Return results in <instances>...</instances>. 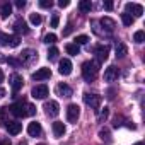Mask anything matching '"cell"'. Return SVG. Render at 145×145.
I'll list each match as a JSON object with an SVG mask.
<instances>
[{
    "label": "cell",
    "mask_w": 145,
    "mask_h": 145,
    "mask_svg": "<svg viewBox=\"0 0 145 145\" xmlns=\"http://www.w3.org/2000/svg\"><path fill=\"white\" fill-rule=\"evenodd\" d=\"M0 145H10V142L9 140H2V142H0Z\"/></svg>",
    "instance_id": "obj_40"
},
{
    "label": "cell",
    "mask_w": 145,
    "mask_h": 145,
    "mask_svg": "<svg viewBox=\"0 0 145 145\" xmlns=\"http://www.w3.org/2000/svg\"><path fill=\"white\" fill-rule=\"evenodd\" d=\"M27 133H29L31 137H39V135H41V125H39L38 121L29 123V126H27Z\"/></svg>",
    "instance_id": "obj_20"
},
{
    "label": "cell",
    "mask_w": 145,
    "mask_h": 145,
    "mask_svg": "<svg viewBox=\"0 0 145 145\" xmlns=\"http://www.w3.org/2000/svg\"><path fill=\"white\" fill-rule=\"evenodd\" d=\"M4 96H5V89L0 87V97H4Z\"/></svg>",
    "instance_id": "obj_41"
},
{
    "label": "cell",
    "mask_w": 145,
    "mask_h": 145,
    "mask_svg": "<svg viewBox=\"0 0 145 145\" xmlns=\"http://www.w3.org/2000/svg\"><path fill=\"white\" fill-rule=\"evenodd\" d=\"M58 5H60L61 9H65V7H68V5H70V2H68V0H60Z\"/></svg>",
    "instance_id": "obj_36"
},
{
    "label": "cell",
    "mask_w": 145,
    "mask_h": 145,
    "mask_svg": "<svg viewBox=\"0 0 145 145\" xmlns=\"http://www.w3.org/2000/svg\"><path fill=\"white\" fill-rule=\"evenodd\" d=\"M10 113L17 118H26V116H33L36 113V108L33 104H27L26 101H19V103H14L10 108Z\"/></svg>",
    "instance_id": "obj_1"
},
{
    "label": "cell",
    "mask_w": 145,
    "mask_h": 145,
    "mask_svg": "<svg viewBox=\"0 0 145 145\" xmlns=\"http://www.w3.org/2000/svg\"><path fill=\"white\" fill-rule=\"evenodd\" d=\"M99 138H101V140H106V142H109V140H111L109 130H108V128H101V130H99Z\"/></svg>",
    "instance_id": "obj_28"
},
{
    "label": "cell",
    "mask_w": 145,
    "mask_h": 145,
    "mask_svg": "<svg viewBox=\"0 0 145 145\" xmlns=\"http://www.w3.org/2000/svg\"><path fill=\"white\" fill-rule=\"evenodd\" d=\"M84 103L87 106H91L92 109H99V106L103 103V97L97 96V94H84Z\"/></svg>",
    "instance_id": "obj_6"
},
{
    "label": "cell",
    "mask_w": 145,
    "mask_h": 145,
    "mask_svg": "<svg viewBox=\"0 0 145 145\" xmlns=\"http://www.w3.org/2000/svg\"><path fill=\"white\" fill-rule=\"evenodd\" d=\"M89 41V36H86V34H80V36H77L75 38V44L79 46V44H86Z\"/></svg>",
    "instance_id": "obj_32"
},
{
    "label": "cell",
    "mask_w": 145,
    "mask_h": 145,
    "mask_svg": "<svg viewBox=\"0 0 145 145\" xmlns=\"http://www.w3.org/2000/svg\"><path fill=\"white\" fill-rule=\"evenodd\" d=\"M44 111H46L48 116L55 118V116L60 114V106H58L56 101H48V103H44Z\"/></svg>",
    "instance_id": "obj_9"
},
{
    "label": "cell",
    "mask_w": 145,
    "mask_h": 145,
    "mask_svg": "<svg viewBox=\"0 0 145 145\" xmlns=\"http://www.w3.org/2000/svg\"><path fill=\"white\" fill-rule=\"evenodd\" d=\"M39 145H44V143H39Z\"/></svg>",
    "instance_id": "obj_45"
},
{
    "label": "cell",
    "mask_w": 145,
    "mask_h": 145,
    "mask_svg": "<svg viewBox=\"0 0 145 145\" xmlns=\"http://www.w3.org/2000/svg\"><path fill=\"white\" fill-rule=\"evenodd\" d=\"M104 7H106V10H113V2H111V0L104 2Z\"/></svg>",
    "instance_id": "obj_37"
},
{
    "label": "cell",
    "mask_w": 145,
    "mask_h": 145,
    "mask_svg": "<svg viewBox=\"0 0 145 145\" xmlns=\"http://www.w3.org/2000/svg\"><path fill=\"white\" fill-rule=\"evenodd\" d=\"M91 9H92L91 0H82V2H79V10L80 12H91Z\"/></svg>",
    "instance_id": "obj_23"
},
{
    "label": "cell",
    "mask_w": 145,
    "mask_h": 145,
    "mask_svg": "<svg viewBox=\"0 0 145 145\" xmlns=\"http://www.w3.org/2000/svg\"><path fill=\"white\" fill-rule=\"evenodd\" d=\"M10 12H12V5H10L9 2H7V4H4V5H2V17H4V19H7V17L10 16Z\"/></svg>",
    "instance_id": "obj_24"
},
{
    "label": "cell",
    "mask_w": 145,
    "mask_h": 145,
    "mask_svg": "<svg viewBox=\"0 0 145 145\" xmlns=\"http://www.w3.org/2000/svg\"><path fill=\"white\" fill-rule=\"evenodd\" d=\"M48 94H50V91H48V86H44V84L36 86V87H33V91H31V96H33L34 99H44Z\"/></svg>",
    "instance_id": "obj_8"
},
{
    "label": "cell",
    "mask_w": 145,
    "mask_h": 145,
    "mask_svg": "<svg viewBox=\"0 0 145 145\" xmlns=\"http://www.w3.org/2000/svg\"><path fill=\"white\" fill-rule=\"evenodd\" d=\"M56 94L60 96V97H72V94H74V91H72V87L68 86V84H58L56 86Z\"/></svg>",
    "instance_id": "obj_14"
},
{
    "label": "cell",
    "mask_w": 145,
    "mask_h": 145,
    "mask_svg": "<svg viewBox=\"0 0 145 145\" xmlns=\"http://www.w3.org/2000/svg\"><path fill=\"white\" fill-rule=\"evenodd\" d=\"M7 63L12 65V67H21V65H22L21 60H16V58H7Z\"/></svg>",
    "instance_id": "obj_34"
},
{
    "label": "cell",
    "mask_w": 145,
    "mask_h": 145,
    "mask_svg": "<svg viewBox=\"0 0 145 145\" xmlns=\"http://www.w3.org/2000/svg\"><path fill=\"white\" fill-rule=\"evenodd\" d=\"M14 29H16V33H22V34H27L29 33V27H27V24H26L24 19H17L14 22Z\"/></svg>",
    "instance_id": "obj_19"
},
{
    "label": "cell",
    "mask_w": 145,
    "mask_h": 145,
    "mask_svg": "<svg viewBox=\"0 0 145 145\" xmlns=\"http://www.w3.org/2000/svg\"><path fill=\"white\" fill-rule=\"evenodd\" d=\"M34 60H38V53H36L34 50H31V48L22 50V53H21V63L29 65V63H31V61H34Z\"/></svg>",
    "instance_id": "obj_7"
},
{
    "label": "cell",
    "mask_w": 145,
    "mask_h": 145,
    "mask_svg": "<svg viewBox=\"0 0 145 145\" xmlns=\"http://www.w3.org/2000/svg\"><path fill=\"white\" fill-rule=\"evenodd\" d=\"M39 7L41 9H51L53 2H51V0H39Z\"/></svg>",
    "instance_id": "obj_33"
},
{
    "label": "cell",
    "mask_w": 145,
    "mask_h": 145,
    "mask_svg": "<svg viewBox=\"0 0 145 145\" xmlns=\"http://www.w3.org/2000/svg\"><path fill=\"white\" fill-rule=\"evenodd\" d=\"M58 72H60L61 75H70V74H72V61H70L68 58L60 60V68H58Z\"/></svg>",
    "instance_id": "obj_15"
},
{
    "label": "cell",
    "mask_w": 145,
    "mask_h": 145,
    "mask_svg": "<svg viewBox=\"0 0 145 145\" xmlns=\"http://www.w3.org/2000/svg\"><path fill=\"white\" fill-rule=\"evenodd\" d=\"M43 43H46V44H55V43H56V34H53V33L46 34L44 39H43Z\"/></svg>",
    "instance_id": "obj_29"
},
{
    "label": "cell",
    "mask_w": 145,
    "mask_h": 145,
    "mask_svg": "<svg viewBox=\"0 0 145 145\" xmlns=\"http://www.w3.org/2000/svg\"><path fill=\"white\" fill-rule=\"evenodd\" d=\"M65 50H67V53L72 55V56H77V55L80 53V48H79L75 43H68V44L65 46Z\"/></svg>",
    "instance_id": "obj_22"
},
{
    "label": "cell",
    "mask_w": 145,
    "mask_h": 145,
    "mask_svg": "<svg viewBox=\"0 0 145 145\" xmlns=\"http://www.w3.org/2000/svg\"><path fill=\"white\" fill-rule=\"evenodd\" d=\"M5 128H7L9 135H19L21 130H22V123H19V121H9L5 125Z\"/></svg>",
    "instance_id": "obj_16"
},
{
    "label": "cell",
    "mask_w": 145,
    "mask_h": 145,
    "mask_svg": "<svg viewBox=\"0 0 145 145\" xmlns=\"http://www.w3.org/2000/svg\"><path fill=\"white\" fill-rule=\"evenodd\" d=\"M118 77H120V70H118L114 65H111V67H108V68L104 70V80H106V82H114Z\"/></svg>",
    "instance_id": "obj_10"
},
{
    "label": "cell",
    "mask_w": 145,
    "mask_h": 145,
    "mask_svg": "<svg viewBox=\"0 0 145 145\" xmlns=\"http://www.w3.org/2000/svg\"><path fill=\"white\" fill-rule=\"evenodd\" d=\"M58 53H60V51H58V48L51 46V48H50V51H48V60H51V61H53V60H56V58H58Z\"/></svg>",
    "instance_id": "obj_30"
},
{
    "label": "cell",
    "mask_w": 145,
    "mask_h": 145,
    "mask_svg": "<svg viewBox=\"0 0 145 145\" xmlns=\"http://www.w3.org/2000/svg\"><path fill=\"white\" fill-rule=\"evenodd\" d=\"M19 36H10V34H5V33H0V44L4 46H10V48H16L19 46Z\"/></svg>",
    "instance_id": "obj_3"
},
{
    "label": "cell",
    "mask_w": 145,
    "mask_h": 145,
    "mask_svg": "<svg viewBox=\"0 0 145 145\" xmlns=\"http://www.w3.org/2000/svg\"><path fill=\"white\" fill-rule=\"evenodd\" d=\"M31 77H33V80H46V79H50V77H51V70H50V68H46V67L38 68Z\"/></svg>",
    "instance_id": "obj_12"
},
{
    "label": "cell",
    "mask_w": 145,
    "mask_h": 145,
    "mask_svg": "<svg viewBox=\"0 0 145 145\" xmlns=\"http://www.w3.org/2000/svg\"><path fill=\"white\" fill-rule=\"evenodd\" d=\"M97 72H99V63L97 61H84L82 63V77H84V80H87V82L96 80Z\"/></svg>",
    "instance_id": "obj_2"
},
{
    "label": "cell",
    "mask_w": 145,
    "mask_h": 145,
    "mask_svg": "<svg viewBox=\"0 0 145 145\" xmlns=\"http://www.w3.org/2000/svg\"><path fill=\"white\" fill-rule=\"evenodd\" d=\"M133 21H135V19H133L130 14H126V12H123V14H121V22H123L125 26H131V24H133Z\"/></svg>",
    "instance_id": "obj_25"
},
{
    "label": "cell",
    "mask_w": 145,
    "mask_h": 145,
    "mask_svg": "<svg viewBox=\"0 0 145 145\" xmlns=\"http://www.w3.org/2000/svg\"><path fill=\"white\" fill-rule=\"evenodd\" d=\"M133 41L138 43V44L143 43V41H145V33H143V31H137V33L133 34Z\"/></svg>",
    "instance_id": "obj_27"
},
{
    "label": "cell",
    "mask_w": 145,
    "mask_h": 145,
    "mask_svg": "<svg viewBox=\"0 0 145 145\" xmlns=\"http://www.w3.org/2000/svg\"><path fill=\"white\" fill-rule=\"evenodd\" d=\"M125 10H126V14H130L133 19L143 16V7H142L140 4H131V2H128V4L125 5Z\"/></svg>",
    "instance_id": "obj_5"
},
{
    "label": "cell",
    "mask_w": 145,
    "mask_h": 145,
    "mask_svg": "<svg viewBox=\"0 0 145 145\" xmlns=\"http://www.w3.org/2000/svg\"><path fill=\"white\" fill-rule=\"evenodd\" d=\"M101 26L106 29V33H108V34H111V33H113V29L116 27V24H114V21H113L111 17H103V19H101Z\"/></svg>",
    "instance_id": "obj_18"
},
{
    "label": "cell",
    "mask_w": 145,
    "mask_h": 145,
    "mask_svg": "<svg viewBox=\"0 0 145 145\" xmlns=\"http://www.w3.org/2000/svg\"><path fill=\"white\" fill-rule=\"evenodd\" d=\"M19 145H26V142H22V143H19Z\"/></svg>",
    "instance_id": "obj_44"
},
{
    "label": "cell",
    "mask_w": 145,
    "mask_h": 145,
    "mask_svg": "<svg viewBox=\"0 0 145 145\" xmlns=\"http://www.w3.org/2000/svg\"><path fill=\"white\" fill-rule=\"evenodd\" d=\"M133 145H143V143H142V142H137V143H133Z\"/></svg>",
    "instance_id": "obj_43"
},
{
    "label": "cell",
    "mask_w": 145,
    "mask_h": 145,
    "mask_svg": "<svg viewBox=\"0 0 145 145\" xmlns=\"http://www.w3.org/2000/svg\"><path fill=\"white\" fill-rule=\"evenodd\" d=\"M70 33H72V24H68V26L65 27V31H63V36H68Z\"/></svg>",
    "instance_id": "obj_38"
},
{
    "label": "cell",
    "mask_w": 145,
    "mask_h": 145,
    "mask_svg": "<svg viewBox=\"0 0 145 145\" xmlns=\"http://www.w3.org/2000/svg\"><path fill=\"white\" fill-rule=\"evenodd\" d=\"M58 22H60L58 14H53V17H51V27H58Z\"/></svg>",
    "instance_id": "obj_35"
},
{
    "label": "cell",
    "mask_w": 145,
    "mask_h": 145,
    "mask_svg": "<svg viewBox=\"0 0 145 145\" xmlns=\"http://www.w3.org/2000/svg\"><path fill=\"white\" fill-rule=\"evenodd\" d=\"M9 80H10V87H12V91H14V92H19V91L22 89L24 80H22V77H21L19 74H12Z\"/></svg>",
    "instance_id": "obj_13"
},
{
    "label": "cell",
    "mask_w": 145,
    "mask_h": 145,
    "mask_svg": "<svg viewBox=\"0 0 145 145\" xmlns=\"http://www.w3.org/2000/svg\"><path fill=\"white\" fill-rule=\"evenodd\" d=\"M29 21H31V24H34V26H38V24H41V16L39 14H31V17H29Z\"/></svg>",
    "instance_id": "obj_31"
},
{
    "label": "cell",
    "mask_w": 145,
    "mask_h": 145,
    "mask_svg": "<svg viewBox=\"0 0 145 145\" xmlns=\"http://www.w3.org/2000/svg\"><path fill=\"white\" fill-rule=\"evenodd\" d=\"M94 53H96V56H97V61H104V60H108L109 46H106V44H97V46L94 48Z\"/></svg>",
    "instance_id": "obj_11"
},
{
    "label": "cell",
    "mask_w": 145,
    "mask_h": 145,
    "mask_svg": "<svg viewBox=\"0 0 145 145\" xmlns=\"http://www.w3.org/2000/svg\"><path fill=\"white\" fill-rule=\"evenodd\" d=\"M2 82H4V72L0 70V84H2Z\"/></svg>",
    "instance_id": "obj_42"
},
{
    "label": "cell",
    "mask_w": 145,
    "mask_h": 145,
    "mask_svg": "<svg viewBox=\"0 0 145 145\" xmlns=\"http://www.w3.org/2000/svg\"><path fill=\"white\" fill-rule=\"evenodd\" d=\"M79 116H80V108L77 104H68L67 106V120H68V123H77Z\"/></svg>",
    "instance_id": "obj_4"
},
{
    "label": "cell",
    "mask_w": 145,
    "mask_h": 145,
    "mask_svg": "<svg viewBox=\"0 0 145 145\" xmlns=\"http://www.w3.org/2000/svg\"><path fill=\"white\" fill-rule=\"evenodd\" d=\"M108 116H109V109H108V108H104V109H101V111H99V114H97V121H99V123H103V121H106V120H108Z\"/></svg>",
    "instance_id": "obj_26"
},
{
    "label": "cell",
    "mask_w": 145,
    "mask_h": 145,
    "mask_svg": "<svg viewBox=\"0 0 145 145\" xmlns=\"http://www.w3.org/2000/svg\"><path fill=\"white\" fill-rule=\"evenodd\" d=\"M51 130H53V135H55L56 138H61V137L65 135V125H63L61 121H55V123L51 125Z\"/></svg>",
    "instance_id": "obj_17"
},
{
    "label": "cell",
    "mask_w": 145,
    "mask_h": 145,
    "mask_svg": "<svg viewBox=\"0 0 145 145\" xmlns=\"http://www.w3.org/2000/svg\"><path fill=\"white\" fill-rule=\"evenodd\" d=\"M114 53H116L118 58H125V56L128 55V48H126V44H125V43H118L116 48H114Z\"/></svg>",
    "instance_id": "obj_21"
},
{
    "label": "cell",
    "mask_w": 145,
    "mask_h": 145,
    "mask_svg": "<svg viewBox=\"0 0 145 145\" xmlns=\"http://www.w3.org/2000/svg\"><path fill=\"white\" fill-rule=\"evenodd\" d=\"M26 5V2H24V0H16V7H19V9H22Z\"/></svg>",
    "instance_id": "obj_39"
}]
</instances>
